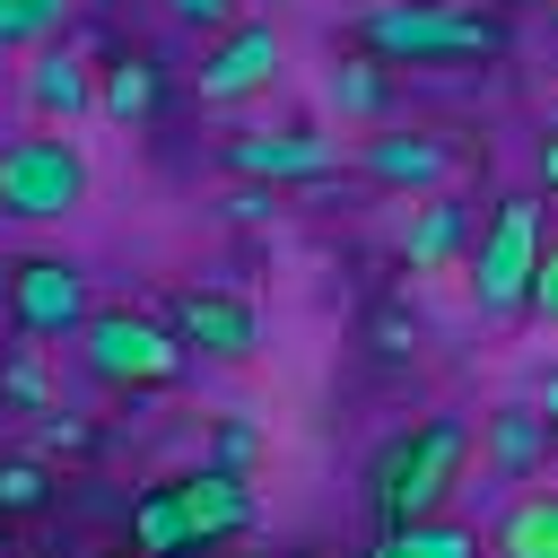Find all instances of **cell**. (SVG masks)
I'll return each mask as SVG.
<instances>
[{"mask_svg": "<svg viewBox=\"0 0 558 558\" xmlns=\"http://www.w3.org/2000/svg\"><path fill=\"white\" fill-rule=\"evenodd\" d=\"M244 462H253V427L227 418V436H218V471H244Z\"/></svg>", "mask_w": 558, "mask_h": 558, "instance_id": "cb8c5ba5", "label": "cell"}, {"mask_svg": "<svg viewBox=\"0 0 558 558\" xmlns=\"http://www.w3.org/2000/svg\"><path fill=\"white\" fill-rule=\"evenodd\" d=\"M26 105H35L44 122H78V113L96 105V70H87L78 52H35V70H26Z\"/></svg>", "mask_w": 558, "mask_h": 558, "instance_id": "7c38bea8", "label": "cell"}, {"mask_svg": "<svg viewBox=\"0 0 558 558\" xmlns=\"http://www.w3.org/2000/svg\"><path fill=\"white\" fill-rule=\"evenodd\" d=\"M44 357H35V340L26 349H9V366H0V410H44Z\"/></svg>", "mask_w": 558, "mask_h": 558, "instance_id": "ac0fdd59", "label": "cell"}, {"mask_svg": "<svg viewBox=\"0 0 558 558\" xmlns=\"http://www.w3.org/2000/svg\"><path fill=\"white\" fill-rule=\"evenodd\" d=\"M375 558H480V532L453 523V514H427V523H384Z\"/></svg>", "mask_w": 558, "mask_h": 558, "instance_id": "2e32d148", "label": "cell"}, {"mask_svg": "<svg viewBox=\"0 0 558 558\" xmlns=\"http://www.w3.org/2000/svg\"><path fill=\"white\" fill-rule=\"evenodd\" d=\"M366 174H375V183H436V174H445V140H427V131L366 140Z\"/></svg>", "mask_w": 558, "mask_h": 558, "instance_id": "e0dca14e", "label": "cell"}, {"mask_svg": "<svg viewBox=\"0 0 558 558\" xmlns=\"http://www.w3.org/2000/svg\"><path fill=\"white\" fill-rule=\"evenodd\" d=\"M270 209H279L270 192H235V201H227V218H270Z\"/></svg>", "mask_w": 558, "mask_h": 558, "instance_id": "d4e9b609", "label": "cell"}, {"mask_svg": "<svg viewBox=\"0 0 558 558\" xmlns=\"http://www.w3.org/2000/svg\"><path fill=\"white\" fill-rule=\"evenodd\" d=\"M44 497H52L44 462H26V453H17V462H0V514H35Z\"/></svg>", "mask_w": 558, "mask_h": 558, "instance_id": "ffe728a7", "label": "cell"}, {"mask_svg": "<svg viewBox=\"0 0 558 558\" xmlns=\"http://www.w3.org/2000/svg\"><path fill=\"white\" fill-rule=\"evenodd\" d=\"M541 183H549V192H558V131H549V140H541Z\"/></svg>", "mask_w": 558, "mask_h": 558, "instance_id": "4316f807", "label": "cell"}, {"mask_svg": "<svg viewBox=\"0 0 558 558\" xmlns=\"http://www.w3.org/2000/svg\"><path fill=\"white\" fill-rule=\"evenodd\" d=\"M532 314H541V323H558V244L541 253V279H532Z\"/></svg>", "mask_w": 558, "mask_h": 558, "instance_id": "603a6c76", "label": "cell"}, {"mask_svg": "<svg viewBox=\"0 0 558 558\" xmlns=\"http://www.w3.org/2000/svg\"><path fill=\"white\" fill-rule=\"evenodd\" d=\"M462 235H471V209L436 192V201L401 227V262H410V270H436V262H453V253H462Z\"/></svg>", "mask_w": 558, "mask_h": 558, "instance_id": "9a60e30c", "label": "cell"}, {"mask_svg": "<svg viewBox=\"0 0 558 558\" xmlns=\"http://www.w3.org/2000/svg\"><path fill=\"white\" fill-rule=\"evenodd\" d=\"M70 17V0H0V44H44Z\"/></svg>", "mask_w": 558, "mask_h": 558, "instance_id": "d6986e66", "label": "cell"}, {"mask_svg": "<svg viewBox=\"0 0 558 558\" xmlns=\"http://www.w3.org/2000/svg\"><path fill=\"white\" fill-rule=\"evenodd\" d=\"M488 549H497V558H558V488H532V497H514V506L497 514Z\"/></svg>", "mask_w": 558, "mask_h": 558, "instance_id": "4fadbf2b", "label": "cell"}, {"mask_svg": "<svg viewBox=\"0 0 558 558\" xmlns=\"http://www.w3.org/2000/svg\"><path fill=\"white\" fill-rule=\"evenodd\" d=\"M279 78V26H262V17H235L218 44H209V61L192 70V87L209 96V105H244V96H262Z\"/></svg>", "mask_w": 558, "mask_h": 558, "instance_id": "ba28073f", "label": "cell"}, {"mask_svg": "<svg viewBox=\"0 0 558 558\" xmlns=\"http://www.w3.org/2000/svg\"><path fill=\"white\" fill-rule=\"evenodd\" d=\"M253 523V488H244V471H183V480H166V488H148L140 497V514H131V549L140 558H192V549H209V541H235Z\"/></svg>", "mask_w": 558, "mask_h": 558, "instance_id": "6da1fadb", "label": "cell"}, {"mask_svg": "<svg viewBox=\"0 0 558 558\" xmlns=\"http://www.w3.org/2000/svg\"><path fill=\"white\" fill-rule=\"evenodd\" d=\"M87 201V157L70 140H9L0 148V218L17 227H52Z\"/></svg>", "mask_w": 558, "mask_h": 558, "instance_id": "8992f818", "label": "cell"}, {"mask_svg": "<svg viewBox=\"0 0 558 558\" xmlns=\"http://www.w3.org/2000/svg\"><path fill=\"white\" fill-rule=\"evenodd\" d=\"M532 410H541V418H549V427H558V375H549V384H541V401H532Z\"/></svg>", "mask_w": 558, "mask_h": 558, "instance_id": "83f0119b", "label": "cell"}, {"mask_svg": "<svg viewBox=\"0 0 558 558\" xmlns=\"http://www.w3.org/2000/svg\"><path fill=\"white\" fill-rule=\"evenodd\" d=\"M96 105H105L113 122H148V113L166 105V70H157L148 52H122V61L96 78Z\"/></svg>", "mask_w": 558, "mask_h": 558, "instance_id": "5bb4252c", "label": "cell"}, {"mask_svg": "<svg viewBox=\"0 0 558 558\" xmlns=\"http://www.w3.org/2000/svg\"><path fill=\"white\" fill-rule=\"evenodd\" d=\"M9 323H17V340H70L96 305H87V270L78 262H61V253H26V262H9Z\"/></svg>", "mask_w": 558, "mask_h": 558, "instance_id": "52a82bcc", "label": "cell"}, {"mask_svg": "<svg viewBox=\"0 0 558 558\" xmlns=\"http://www.w3.org/2000/svg\"><path fill=\"white\" fill-rule=\"evenodd\" d=\"M78 366L96 384H113V392H157V384H174L192 366V349L174 340V323L131 314V305H105V314L78 323Z\"/></svg>", "mask_w": 558, "mask_h": 558, "instance_id": "3957f363", "label": "cell"}, {"mask_svg": "<svg viewBox=\"0 0 558 558\" xmlns=\"http://www.w3.org/2000/svg\"><path fill=\"white\" fill-rule=\"evenodd\" d=\"M331 105H340V113H375V105H384V78H375V61H349V70L331 78Z\"/></svg>", "mask_w": 558, "mask_h": 558, "instance_id": "44dd1931", "label": "cell"}, {"mask_svg": "<svg viewBox=\"0 0 558 558\" xmlns=\"http://www.w3.org/2000/svg\"><path fill=\"white\" fill-rule=\"evenodd\" d=\"M166 9H174L183 26H209V35H227V26H235V0H166Z\"/></svg>", "mask_w": 558, "mask_h": 558, "instance_id": "7402d4cb", "label": "cell"}, {"mask_svg": "<svg viewBox=\"0 0 558 558\" xmlns=\"http://www.w3.org/2000/svg\"><path fill=\"white\" fill-rule=\"evenodd\" d=\"M541 253H549L541 201H532V192H506V201L488 209L480 244H471V305H480V314H523V305H532V279H541Z\"/></svg>", "mask_w": 558, "mask_h": 558, "instance_id": "5b68a950", "label": "cell"}, {"mask_svg": "<svg viewBox=\"0 0 558 558\" xmlns=\"http://www.w3.org/2000/svg\"><path fill=\"white\" fill-rule=\"evenodd\" d=\"M227 166L253 174V183H314V174H331V140H314V131H253V140L227 148Z\"/></svg>", "mask_w": 558, "mask_h": 558, "instance_id": "30bf717a", "label": "cell"}, {"mask_svg": "<svg viewBox=\"0 0 558 558\" xmlns=\"http://www.w3.org/2000/svg\"><path fill=\"white\" fill-rule=\"evenodd\" d=\"M375 340H384V357H401V349H410V323H401V314H384V323H375Z\"/></svg>", "mask_w": 558, "mask_h": 558, "instance_id": "484cf974", "label": "cell"}, {"mask_svg": "<svg viewBox=\"0 0 558 558\" xmlns=\"http://www.w3.org/2000/svg\"><path fill=\"white\" fill-rule=\"evenodd\" d=\"M462 462H471V418H427V427H410V436L384 453V471H375L384 523H427V514H445Z\"/></svg>", "mask_w": 558, "mask_h": 558, "instance_id": "277c9868", "label": "cell"}, {"mask_svg": "<svg viewBox=\"0 0 558 558\" xmlns=\"http://www.w3.org/2000/svg\"><path fill=\"white\" fill-rule=\"evenodd\" d=\"M166 323H174L183 349H209V357H253L262 349V314L244 296H227V288H174Z\"/></svg>", "mask_w": 558, "mask_h": 558, "instance_id": "9c48e42d", "label": "cell"}, {"mask_svg": "<svg viewBox=\"0 0 558 558\" xmlns=\"http://www.w3.org/2000/svg\"><path fill=\"white\" fill-rule=\"evenodd\" d=\"M549 445H558V427H549L532 401H506V410H488V462H497L506 480H532V471L549 462Z\"/></svg>", "mask_w": 558, "mask_h": 558, "instance_id": "8fae6325", "label": "cell"}, {"mask_svg": "<svg viewBox=\"0 0 558 558\" xmlns=\"http://www.w3.org/2000/svg\"><path fill=\"white\" fill-rule=\"evenodd\" d=\"M366 61H480L497 52V26L453 9V0H375L357 17Z\"/></svg>", "mask_w": 558, "mask_h": 558, "instance_id": "7a4b0ae2", "label": "cell"}]
</instances>
